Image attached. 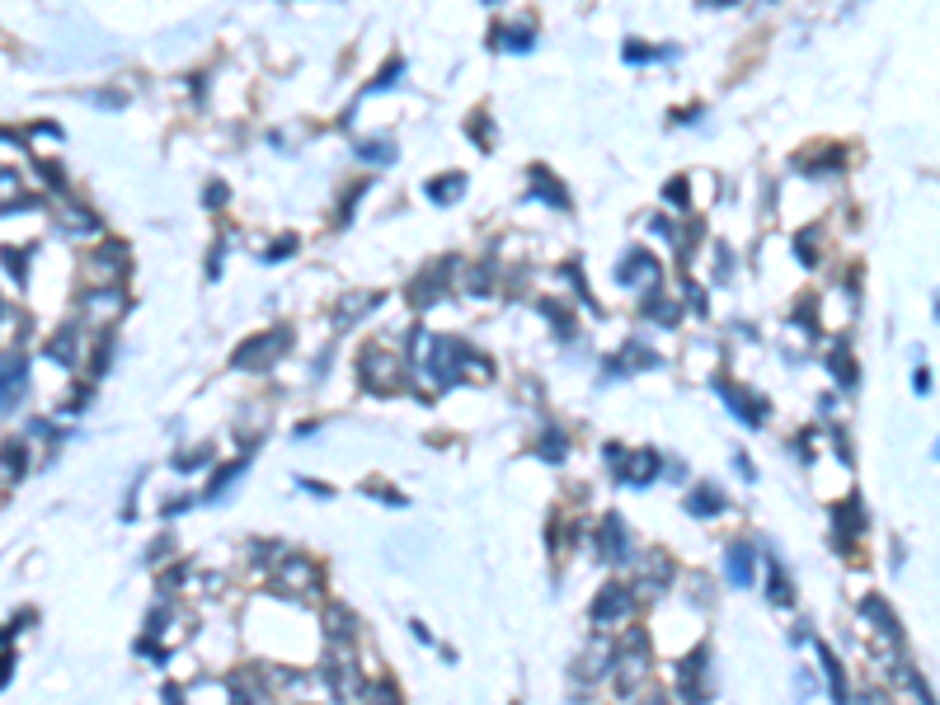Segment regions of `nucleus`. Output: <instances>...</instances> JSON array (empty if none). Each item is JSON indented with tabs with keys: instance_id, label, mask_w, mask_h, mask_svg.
I'll return each mask as SVG.
<instances>
[{
	"instance_id": "5",
	"label": "nucleus",
	"mask_w": 940,
	"mask_h": 705,
	"mask_svg": "<svg viewBox=\"0 0 940 705\" xmlns=\"http://www.w3.org/2000/svg\"><path fill=\"white\" fill-rule=\"evenodd\" d=\"M598 555L607 565H621L625 555H631V532H625V522L616 513L602 517V532H598Z\"/></svg>"
},
{
	"instance_id": "16",
	"label": "nucleus",
	"mask_w": 940,
	"mask_h": 705,
	"mask_svg": "<svg viewBox=\"0 0 940 705\" xmlns=\"http://www.w3.org/2000/svg\"><path fill=\"white\" fill-rule=\"evenodd\" d=\"M536 452H541V461H550V466H559V461H565V456H569V437H565V433H559V429H555V423H550V429H546V433H541V442H536Z\"/></svg>"
},
{
	"instance_id": "18",
	"label": "nucleus",
	"mask_w": 940,
	"mask_h": 705,
	"mask_svg": "<svg viewBox=\"0 0 940 705\" xmlns=\"http://www.w3.org/2000/svg\"><path fill=\"white\" fill-rule=\"evenodd\" d=\"M245 470H250V456H245V461H230L226 470H217V480H212V485H207V499H217V494H221V489H226L230 480H236V475H245Z\"/></svg>"
},
{
	"instance_id": "7",
	"label": "nucleus",
	"mask_w": 940,
	"mask_h": 705,
	"mask_svg": "<svg viewBox=\"0 0 940 705\" xmlns=\"http://www.w3.org/2000/svg\"><path fill=\"white\" fill-rule=\"evenodd\" d=\"M658 466H663V461H658V452H635V456H631V452H625V466H621L616 475H621V480H625V485H635V489H645L649 480H658Z\"/></svg>"
},
{
	"instance_id": "14",
	"label": "nucleus",
	"mask_w": 940,
	"mask_h": 705,
	"mask_svg": "<svg viewBox=\"0 0 940 705\" xmlns=\"http://www.w3.org/2000/svg\"><path fill=\"white\" fill-rule=\"evenodd\" d=\"M861 612H865V621L875 630H884L888 639H894V645H903V630H898V621H894V612H888V602H880V597H865L861 602Z\"/></svg>"
},
{
	"instance_id": "26",
	"label": "nucleus",
	"mask_w": 940,
	"mask_h": 705,
	"mask_svg": "<svg viewBox=\"0 0 940 705\" xmlns=\"http://www.w3.org/2000/svg\"><path fill=\"white\" fill-rule=\"evenodd\" d=\"M912 386H917V396H927V390H931V372H917Z\"/></svg>"
},
{
	"instance_id": "13",
	"label": "nucleus",
	"mask_w": 940,
	"mask_h": 705,
	"mask_svg": "<svg viewBox=\"0 0 940 705\" xmlns=\"http://www.w3.org/2000/svg\"><path fill=\"white\" fill-rule=\"evenodd\" d=\"M325 635H329V645H349V639L358 635V621L349 606H329L325 612Z\"/></svg>"
},
{
	"instance_id": "23",
	"label": "nucleus",
	"mask_w": 940,
	"mask_h": 705,
	"mask_svg": "<svg viewBox=\"0 0 940 705\" xmlns=\"http://www.w3.org/2000/svg\"><path fill=\"white\" fill-rule=\"evenodd\" d=\"M668 203L678 207V212L691 207V203H687V179H672V184H668Z\"/></svg>"
},
{
	"instance_id": "3",
	"label": "nucleus",
	"mask_w": 940,
	"mask_h": 705,
	"mask_svg": "<svg viewBox=\"0 0 940 705\" xmlns=\"http://www.w3.org/2000/svg\"><path fill=\"white\" fill-rule=\"evenodd\" d=\"M395 376H400V357L386 353V348H367L358 357V381L372 390V396H390L395 390Z\"/></svg>"
},
{
	"instance_id": "12",
	"label": "nucleus",
	"mask_w": 940,
	"mask_h": 705,
	"mask_svg": "<svg viewBox=\"0 0 940 705\" xmlns=\"http://www.w3.org/2000/svg\"><path fill=\"white\" fill-rule=\"evenodd\" d=\"M818 659H823V672H828V686H832V701L837 705H851V692H847V672H842V659L828 649V645H818Z\"/></svg>"
},
{
	"instance_id": "2",
	"label": "nucleus",
	"mask_w": 940,
	"mask_h": 705,
	"mask_svg": "<svg viewBox=\"0 0 940 705\" xmlns=\"http://www.w3.org/2000/svg\"><path fill=\"white\" fill-rule=\"evenodd\" d=\"M588 616H592V630H625L631 626V616H635V588L631 583H607L598 597H592L588 606Z\"/></svg>"
},
{
	"instance_id": "22",
	"label": "nucleus",
	"mask_w": 940,
	"mask_h": 705,
	"mask_svg": "<svg viewBox=\"0 0 940 705\" xmlns=\"http://www.w3.org/2000/svg\"><path fill=\"white\" fill-rule=\"evenodd\" d=\"M362 701H367V705H400V696H395V686H390V682H376Z\"/></svg>"
},
{
	"instance_id": "8",
	"label": "nucleus",
	"mask_w": 940,
	"mask_h": 705,
	"mask_svg": "<svg viewBox=\"0 0 940 705\" xmlns=\"http://www.w3.org/2000/svg\"><path fill=\"white\" fill-rule=\"evenodd\" d=\"M719 396H724V405H729V409H738V419H743L748 429H757V423L767 419V400H752L743 386H719Z\"/></svg>"
},
{
	"instance_id": "19",
	"label": "nucleus",
	"mask_w": 940,
	"mask_h": 705,
	"mask_svg": "<svg viewBox=\"0 0 940 705\" xmlns=\"http://www.w3.org/2000/svg\"><path fill=\"white\" fill-rule=\"evenodd\" d=\"M842 353H847V348H832L828 367H832V376H837V381H847V386H851V381H856V363H851V357H842Z\"/></svg>"
},
{
	"instance_id": "4",
	"label": "nucleus",
	"mask_w": 940,
	"mask_h": 705,
	"mask_svg": "<svg viewBox=\"0 0 940 705\" xmlns=\"http://www.w3.org/2000/svg\"><path fill=\"white\" fill-rule=\"evenodd\" d=\"M287 348V330H263L254 339H245L240 348H236V367L245 372H263V367H273L277 363V353Z\"/></svg>"
},
{
	"instance_id": "21",
	"label": "nucleus",
	"mask_w": 940,
	"mask_h": 705,
	"mask_svg": "<svg viewBox=\"0 0 940 705\" xmlns=\"http://www.w3.org/2000/svg\"><path fill=\"white\" fill-rule=\"evenodd\" d=\"M358 156H362V160H372V165H382V160H390L395 151H390L386 141H362V146H358Z\"/></svg>"
},
{
	"instance_id": "11",
	"label": "nucleus",
	"mask_w": 940,
	"mask_h": 705,
	"mask_svg": "<svg viewBox=\"0 0 940 705\" xmlns=\"http://www.w3.org/2000/svg\"><path fill=\"white\" fill-rule=\"evenodd\" d=\"M687 513L691 517H715V513H724V489L719 485H696L687 494Z\"/></svg>"
},
{
	"instance_id": "17",
	"label": "nucleus",
	"mask_w": 940,
	"mask_h": 705,
	"mask_svg": "<svg viewBox=\"0 0 940 705\" xmlns=\"http://www.w3.org/2000/svg\"><path fill=\"white\" fill-rule=\"evenodd\" d=\"M767 597L776 602V606H790V602H795V588H790L785 569H776V565H771V579H767Z\"/></svg>"
},
{
	"instance_id": "20",
	"label": "nucleus",
	"mask_w": 940,
	"mask_h": 705,
	"mask_svg": "<svg viewBox=\"0 0 940 705\" xmlns=\"http://www.w3.org/2000/svg\"><path fill=\"white\" fill-rule=\"evenodd\" d=\"M400 71H405V61H400V57H395V61H386V67H382V76H376L367 90H372V94H382V90L390 85V80H400Z\"/></svg>"
},
{
	"instance_id": "25",
	"label": "nucleus",
	"mask_w": 940,
	"mask_h": 705,
	"mask_svg": "<svg viewBox=\"0 0 940 705\" xmlns=\"http://www.w3.org/2000/svg\"><path fill=\"white\" fill-rule=\"evenodd\" d=\"M207 207H226V184H207Z\"/></svg>"
},
{
	"instance_id": "1",
	"label": "nucleus",
	"mask_w": 940,
	"mask_h": 705,
	"mask_svg": "<svg viewBox=\"0 0 940 705\" xmlns=\"http://www.w3.org/2000/svg\"><path fill=\"white\" fill-rule=\"evenodd\" d=\"M273 588H277L283 597L310 602V597H320L325 573H320L316 560H306V555H287V550H283V560H277V569H273Z\"/></svg>"
},
{
	"instance_id": "6",
	"label": "nucleus",
	"mask_w": 940,
	"mask_h": 705,
	"mask_svg": "<svg viewBox=\"0 0 940 705\" xmlns=\"http://www.w3.org/2000/svg\"><path fill=\"white\" fill-rule=\"evenodd\" d=\"M20 396H24V357L10 353L0 357V414H10Z\"/></svg>"
},
{
	"instance_id": "9",
	"label": "nucleus",
	"mask_w": 940,
	"mask_h": 705,
	"mask_svg": "<svg viewBox=\"0 0 940 705\" xmlns=\"http://www.w3.org/2000/svg\"><path fill=\"white\" fill-rule=\"evenodd\" d=\"M724 573H729V583H738V588L752 583V546L748 541H734V546L724 550Z\"/></svg>"
},
{
	"instance_id": "10",
	"label": "nucleus",
	"mask_w": 940,
	"mask_h": 705,
	"mask_svg": "<svg viewBox=\"0 0 940 705\" xmlns=\"http://www.w3.org/2000/svg\"><path fill=\"white\" fill-rule=\"evenodd\" d=\"M645 277H658V264H654L645 250H631V254H625V264H616V283H625V287H639Z\"/></svg>"
},
{
	"instance_id": "15",
	"label": "nucleus",
	"mask_w": 940,
	"mask_h": 705,
	"mask_svg": "<svg viewBox=\"0 0 940 705\" xmlns=\"http://www.w3.org/2000/svg\"><path fill=\"white\" fill-rule=\"evenodd\" d=\"M423 193H428V198H433V203H442V207H447V203H456L461 193H466V174H442V179H428V184H423Z\"/></svg>"
},
{
	"instance_id": "24",
	"label": "nucleus",
	"mask_w": 940,
	"mask_h": 705,
	"mask_svg": "<svg viewBox=\"0 0 940 705\" xmlns=\"http://www.w3.org/2000/svg\"><path fill=\"white\" fill-rule=\"evenodd\" d=\"M856 705H894V701H888V692H861Z\"/></svg>"
}]
</instances>
